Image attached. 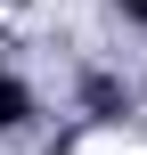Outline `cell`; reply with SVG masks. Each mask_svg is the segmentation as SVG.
Here are the masks:
<instances>
[{
  "label": "cell",
  "mask_w": 147,
  "mask_h": 155,
  "mask_svg": "<svg viewBox=\"0 0 147 155\" xmlns=\"http://www.w3.org/2000/svg\"><path fill=\"white\" fill-rule=\"evenodd\" d=\"M25 114H33V98H25V82H16V74H0V131H16Z\"/></svg>",
  "instance_id": "6da1fadb"
},
{
  "label": "cell",
  "mask_w": 147,
  "mask_h": 155,
  "mask_svg": "<svg viewBox=\"0 0 147 155\" xmlns=\"http://www.w3.org/2000/svg\"><path fill=\"white\" fill-rule=\"evenodd\" d=\"M123 16H139V25H147V0H123Z\"/></svg>",
  "instance_id": "7a4b0ae2"
}]
</instances>
